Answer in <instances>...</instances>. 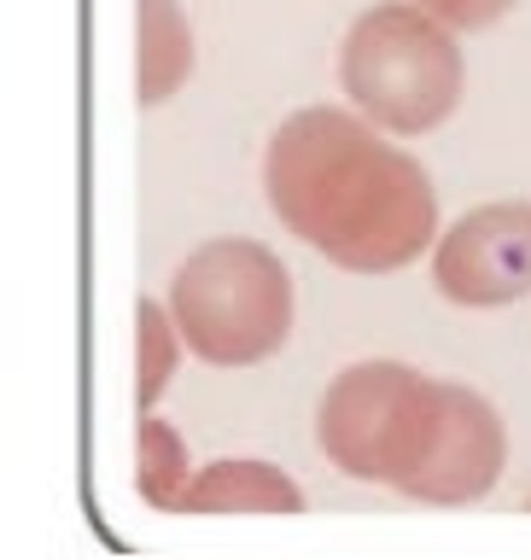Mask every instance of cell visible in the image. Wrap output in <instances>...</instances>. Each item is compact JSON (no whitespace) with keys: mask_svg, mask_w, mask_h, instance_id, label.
Returning a JSON list of instances; mask_svg holds the SVG:
<instances>
[{"mask_svg":"<svg viewBox=\"0 0 531 560\" xmlns=\"http://www.w3.org/2000/svg\"><path fill=\"white\" fill-rule=\"evenodd\" d=\"M187 485H193V467H187L182 432L158 415H140V497L152 508H164V514H175Z\"/></svg>","mask_w":531,"mask_h":560,"instance_id":"9c48e42d","label":"cell"},{"mask_svg":"<svg viewBox=\"0 0 531 560\" xmlns=\"http://www.w3.org/2000/svg\"><path fill=\"white\" fill-rule=\"evenodd\" d=\"M170 322L210 368H252L292 332V275L257 240H205L170 280Z\"/></svg>","mask_w":531,"mask_h":560,"instance_id":"3957f363","label":"cell"},{"mask_svg":"<svg viewBox=\"0 0 531 560\" xmlns=\"http://www.w3.org/2000/svg\"><path fill=\"white\" fill-rule=\"evenodd\" d=\"M339 82L357 117L385 135H427L462 105V47L415 0L362 12L339 47Z\"/></svg>","mask_w":531,"mask_h":560,"instance_id":"277c9868","label":"cell"},{"mask_svg":"<svg viewBox=\"0 0 531 560\" xmlns=\"http://www.w3.org/2000/svg\"><path fill=\"white\" fill-rule=\"evenodd\" d=\"M432 280L462 310H503L531 292V205L503 199L450 222L432 245Z\"/></svg>","mask_w":531,"mask_h":560,"instance_id":"5b68a950","label":"cell"},{"mask_svg":"<svg viewBox=\"0 0 531 560\" xmlns=\"http://www.w3.org/2000/svg\"><path fill=\"white\" fill-rule=\"evenodd\" d=\"M135 88L147 105H164L193 70V30L175 0H140V30H135Z\"/></svg>","mask_w":531,"mask_h":560,"instance_id":"52a82bcc","label":"cell"},{"mask_svg":"<svg viewBox=\"0 0 531 560\" xmlns=\"http://www.w3.org/2000/svg\"><path fill=\"white\" fill-rule=\"evenodd\" d=\"M263 192L287 234L350 275H392L438 245L432 175L339 105H304L280 122L263 152Z\"/></svg>","mask_w":531,"mask_h":560,"instance_id":"6da1fadb","label":"cell"},{"mask_svg":"<svg viewBox=\"0 0 531 560\" xmlns=\"http://www.w3.org/2000/svg\"><path fill=\"white\" fill-rule=\"evenodd\" d=\"M445 402L450 380H432L409 362H350L322 392L315 438H322L327 462L350 479L415 497L438 427H445Z\"/></svg>","mask_w":531,"mask_h":560,"instance_id":"7a4b0ae2","label":"cell"},{"mask_svg":"<svg viewBox=\"0 0 531 560\" xmlns=\"http://www.w3.org/2000/svg\"><path fill=\"white\" fill-rule=\"evenodd\" d=\"M427 18H438L445 30H485L515 7V0H415Z\"/></svg>","mask_w":531,"mask_h":560,"instance_id":"30bf717a","label":"cell"},{"mask_svg":"<svg viewBox=\"0 0 531 560\" xmlns=\"http://www.w3.org/2000/svg\"><path fill=\"white\" fill-rule=\"evenodd\" d=\"M135 345H140L135 397H140V409L152 415V402L170 392L175 362H182V332H175V322H170V304H158V298H140V304H135Z\"/></svg>","mask_w":531,"mask_h":560,"instance_id":"ba28073f","label":"cell"},{"mask_svg":"<svg viewBox=\"0 0 531 560\" xmlns=\"http://www.w3.org/2000/svg\"><path fill=\"white\" fill-rule=\"evenodd\" d=\"M175 514H304V490L269 462H210L193 472Z\"/></svg>","mask_w":531,"mask_h":560,"instance_id":"8992f818","label":"cell"},{"mask_svg":"<svg viewBox=\"0 0 531 560\" xmlns=\"http://www.w3.org/2000/svg\"><path fill=\"white\" fill-rule=\"evenodd\" d=\"M526 514H531V497H526Z\"/></svg>","mask_w":531,"mask_h":560,"instance_id":"8fae6325","label":"cell"}]
</instances>
